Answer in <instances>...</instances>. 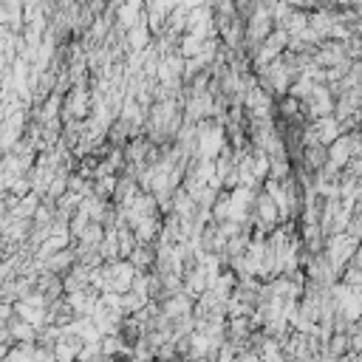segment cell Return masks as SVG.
Returning <instances> with one entry per match:
<instances>
[{
	"mask_svg": "<svg viewBox=\"0 0 362 362\" xmlns=\"http://www.w3.org/2000/svg\"><path fill=\"white\" fill-rule=\"evenodd\" d=\"M198 51H201V40H198V37H192V34H187V37H184V42H181V54L192 57V54H198Z\"/></svg>",
	"mask_w": 362,
	"mask_h": 362,
	"instance_id": "cell-1",
	"label": "cell"
}]
</instances>
